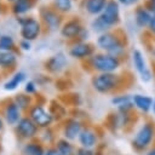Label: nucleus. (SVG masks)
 <instances>
[{
    "instance_id": "1",
    "label": "nucleus",
    "mask_w": 155,
    "mask_h": 155,
    "mask_svg": "<svg viewBox=\"0 0 155 155\" xmlns=\"http://www.w3.org/2000/svg\"><path fill=\"white\" fill-rule=\"evenodd\" d=\"M97 46L105 53L117 58L125 52L126 48L124 40L113 31H105L99 34L97 38Z\"/></svg>"
},
{
    "instance_id": "2",
    "label": "nucleus",
    "mask_w": 155,
    "mask_h": 155,
    "mask_svg": "<svg viewBox=\"0 0 155 155\" xmlns=\"http://www.w3.org/2000/svg\"><path fill=\"white\" fill-rule=\"evenodd\" d=\"M92 67L99 73H114L120 67V58L108 53H96L91 57Z\"/></svg>"
},
{
    "instance_id": "3",
    "label": "nucleus",
    "mask_w": 155,
    "mask_h": 155,
    "mask_svg": "<svg viewBox=\"0 0 155 155\" xmlns=\"http://www.w3.org/2000/svg\"><path fill=\"white\" fill-rule=\"evenodd\" d=\"M120 84V76L114 73H99L92 78V86L99 93H108Z\"/></svg>"
},
{
    "instance_id": "4",
    "label": "nucleus",
    "mask_w": 155,
    "mask_h": 155,
    "mask_svg": "<svg viewBox=\"0 0 155 155\" xmlns=\"http://www.w3.org/2000/svg\"><path fill=\"white\" fill-rule=\"evenodd\" d=\"M17 21L21 24V36L23 38V40L31 41V40H35L40 35L41 25L36 19H34L31 17H29V18L18 17Z\"/></svg>"
},
{
    "instance_id": "5",
    "label": "nucleus",
    "mask_w": 155,
    "mask_h": 155,
    "mask_svg": "<svg viewBox=\"0 0 155 155\" xmlns=\"http://www.w3.org/2000/svg\"><path fill=\"white\" fill-rule=\"evenodd\" d=\"M131 58H132V63H133V67L134 69L138 71L140 79L144 81V82H149L153 78V74H151V70L148 68L147 65V62H145V58L142 53L140 50L138 48H134L132 50V53H131Z\"/></svg>"
},
{
    "instance_id": "6",
    "label": "nucleus",
    "mask_w": 155,
    "mask_h": 155,
    "mask_svg": "<svg viewBox=\"0 0 155 155\" xmlns=\"http://www.w3.org/2000/svg\"><path fill=\"white\" fill-rule=\"evenodd\" d=\"M102 21L109 27H114L120 22V4L116 0H109L104 11L99 15Z\"/></svg>"
},
{
    "instance_id": "7",
    "label": "nucleus",
    "mask_w": 155,
    "mask_h": 155,
    "mask_svg": "<svg viewBox=\"0 0 155 155\" xmlns=\"http://www.w3.org/2000/svg\"><path fill=\"white\" fill-rule=\"evenodd\" d=\"M153 138H154V127L147 122L138 130V132L133 139V145L139 150L145 149L151 143Z\"/></svg>"
},
{
    "instance_id": "8",
    "label": "nucleus",
    "mask_w": 155,
    "mask_h": 155,
    "mask_svg": "<svg viewBox=\"0 0 155 155\" xmlns=\"http://www.w3.org/2000/svg\"><path fill=\"white\" fill-rule=\"evenodd\" d=\"M82 29H84V27H82L81 22L78 18H71L62 25L61 34L65 39H78L80 33L82 31Z\"/></svg>"
},
{
    "instance_id": "9",
    "label": "nucleus",
    "mask_w": 155,
    "mask_h": 155,
    "mask_svg": "<svg viewBox=\"0 0 155 155\" xmlns=\"http://www.w3.org/2000/svg\"><path fill=\"white\" fill-rule=\"evenodd\" d=\"M93 52H94L93 45H91L86 41H79L75 45H73L71 48L69 50V54L78 59L91 57V56H93Z\"/></svg>"
},
{
    "instance_id": "10",
    "label": "nucleus",
    "mask_w": 155,
    "mask_h": 155,
    "mask_svg": "<svg viewBox=\"0 0 155 155\" xmlns=\"http://www.w3.org/2000/svg\"><path fill=\"white\" fill-rule=\"evenodd\" d=\"M40 16L42 18V21L45 22V24L51 29V30H54L57 28L61 27V23H62V17L53 10L51 8H46V7H42L40 10Z\"/></svg>"
},
{
    "instance_id": "11",
    "label": "nucleus",
    "mask_w": 155,
    "mask_h": 155,
    "mask_svg": "<svg viewBox=\"0 0 155 155\" xmlns=\"http://www.w3.org/2000/svg\"><path fill=\"white\" fill-rule=\"evenodd\" d=\"M30 117L38 126H41V127H46L52 122V115L48 114L40 105H35L30 110Z\"/></svg>"
},
{
    "instance_id": "12",
    "label": "nucleus",
    "mask_w": 155,
    "mask_h": 155,
    "mask_svg": "<svg viewBox=\"0 0 155 155\" xmlns=\"http://www.w3.org/2000/svg\"><path fill=\"white\" fill-rule=\"evenodd\" d=\"M151 17H153V15L143 5H138L134 8V22H136L137 27H139V28L149 27Z\"/></svg>"
},
{
    "instance_id": "13",
    "label": "nucleus",
    "mask_w": 155,
    "mask_h": 155,
    "mask_svg": "<svg viewBox=\"0 0 155 155\" xmlns=\"http://www.w3.org/2000/svg\"><path fill=\"white\" fill-rule=\"evenodd\" d=\"M45 65H46V69L50 70L51 73H58L67 65V58H65L64 53L59 52V53L52 56L51 58H48L47 62L45 63Z\"/></svg>"
},
{
    "instance_id": "14",
    "label": "nucleus",
    "mask_w": 155,
    "mask_h": 155,
    "mask_svg": "<svg viewBox=\"0 0 155 155\" xmlns=\"http://www.w3.org/2000/svg\"><path fill=\"white\" fill-rule=\"evenodd\" d=\"M17 130H18V132L22 137L29 138V137H33L36 133V124L31 119L23 117V119L19 120Z\"/></svg>"
},
{
    "instance_id": "15",
    "label": "nucleus",
    "mask_w": 155,
    "mask_h": 155,
    "mask_svg": "<svg viewBox=\"0 0 155 155\" xmlns=\"http://www.w3.org/2000/svg\"><path fill=\"white\" fill-rule=\"evenodd\" d=\"M109 0H84V8L87 13L93 15V16H99Z\"/></svg>"
},
{
    "instance_id": "16",
    "label": "nucleus",
    "mask_w": 155,
    "mask_h": 155,
    "mask_svg": "<svg viewBox=\"0 0 155 155\" xmlns=\"http://www.w3.org/2000/svg\"><path fill=\"white\" fill-rule=\"evenodd\" d=\"M132 102L134 104V107H137L139 110L147 113L153 108V103L154 99L149 96H144V94H134L132 96Z\"/></svg>"
},
{
    "instance_id": "17",
    "label": "nucleus",
    "mask_w": 155,
    "mask_h": 155,
    "mask_svg": "<svg viewBox=\"0 0 155 155\" xmlns=\"http://www.w3.org/2000/svg\"><path fill=\"white\" fill-rule=\"evenodd\" d=\"M38 0H16L13 2L12 6V11L15 15L19 16V15H24L28 11H30L35 5H36Z\"/></svg>"
},
{
    "instance_id": "18",
    "label": "nucleus",
    "mask_w": 155,
    "mask_h": 155,
    "mask_svg": "<svg viewBox=\"0 0 155 155\" xmlns=\"http://www.w3.org/2000/svg\"><path fill=\"white\" fill-rule=\"evenodd\" d=\"M79 140H80V143H81V145H82L84 148L88 149V148H92V147L96 144V142H97V136H96L94 132L91 131V130H84V131H81V133L79 134Z\"/></svg>"
},
{
    "instance_id": "19",
    "label": "nucleus",
    "mask_w": 155,
    "mask_h": 155,
    "mask_svg": "<svg viewBox=\"0 0 155 155\" xmlns=\"http://www.w3.org/2000/svg\"><path fill=\"white\" fill-rule=\"evenodd\" d=\"M5 117H6V121L10 124V125H15L17 122H19V108L17 107L16 103H11L6 107L5 109Z\"/></svg>"
},
{
    "instance_id": "20",
    "label": "nucleus",
    "mask_w": 155,
    "mask_h": 155,
    "mask_svg": "<svg viewBox=\"0 0 155 155\" xmlns=\"http://www.w3.org/2000/svg\"><path fill=\"white\" fill-rule=\"evenodd\" d=\"M17 57L12 51H0V67L11 68L16 64Z\"/></svg>"
},
{
    "instance_id": "21",
    "label": "nucleus",
    "mask_w": 155,
    "mask_h": 155,
    "mask_svg": "<svg viewBox=\"0 0 155 155\" xmlns=\"http://www.w3.org/2000/svg\"><path fill=\"white\" fill-rule=\"evenodd\" d=\"M80 133H81V125H80L79 121H75V120L70 121V122L67 125L65 130H64V134H65V137H67L68 139H74V138H76V136H79Z\"/></svg>"
},
{
    "instance_id": "22",
    "label": "nucleus",
    "mask_w": 155,
    "mask_h": 155,
    "mask_svg": "<svg viewBox=\"0 0 155 155\" xmlns=\"http://www.w3.org/2000/svg\"><path fill=\"white\" fill-rule=\"evenodd\" d=\"M24 78H25L24 73H22V71L16 73V74H15L7 82H5L4 88H5L6 91H13V90H16V88L18 87V85L24 80Z\"/></svg>"
},
{
    "instance_id": "23",
    "label": "nucleus",
    "mask_w": 155,
    "mask_h": 155,
    "mask_svg": "<svg viewBox=\"0 0 155 155\" xmlns=\"http://www.w3.org/2000/svg\"><path fill=\"white\" fill-rule=\"evenodd\" d=\"M91 28H92L94 31L99 33V34L105 33V31H109V29H110V28L102 21V18H101L99 16H97V17L91 22Z\"/></svg>"
},
{
    "instance_id": "24",
    "label": "nucleus",
    "mask_w": 155,
    "mask_h": 155,
    "mask_svg": "<svg viewBox=\"0 0 155 155\" xmlns=\"http://www.w3.org/2000/svg\"><path fill=\"white\" fill-rule=\"evenodd\" d=\"M15 47V41L10 35L0 36V51H12Z\"/></svg>"
},
{
    "instance_id": "25",
    "label": "nucleus",
    "mask_w": 155,
    "mask_h": 155,
    "mask_svg": "<svg viewBox=\"0 0 155 155\" xmlns=\"http://www.w3.org/2000/svg\"><path fill=\"white\" fill-rule=\"evenodd\" d=\"M23 154L24 155H44V151H42L41 147L30 143L23 148Z\"/></svg>"
},
{
    "instance_id": "26",
    "label": "nucleus",
    "mask_w": 155,
    "mask_h": 155,
    "mask_svg": "<svg viewBox=\"0 0 155 155\" xmlns=\"http://www.w3.org/2000/svg\"><path fill=\"white\" fill-rule=\"evenodd\" d=\"M71 0H54V7L61 12H69L71 10Z\"/></svg>"
},
{
    "instance_id": "27",
    "label": "nucleus",
    "mask_w": 155,
    "mask_h": 155,
    "mask_svg": "<svg viewBox=\"0 0 155 155\" xmlns=\"http://www.w3.org/2000/svg\"><path fill=\"white\" fill-rule=\"evenodd\" d=\"M130 102H132V97L128 96V94L117 96V97H114V98L111 99V103L115 104L117 108H119V107H122V105H125V104H127V103H130Z\"/></svg>"
},
{
    "instance_id": "28",
    "label": "nucleus",
    "mask_w": 155,
    "mask_h": 155,
    "mask_svg": "<svg viewBox=\"0 0 155 155\" xmlns=\"http://www.w3.org/2000/svg\"><path fill=\"white\" fill-rule=\"evenodd\" d=\"M58 151L62 155H71L73 148H71V145L67 140H59V143H58Z\"/></svg>"
},
{
    "instance_id": "29",
    "label": "nucleus",
    "mask_w": 155,
    "mask_h": 155,
    "mask_svg": "<svg viewBox=\"0 0 155 155\" xmlns=\"http://www.w3.org/2000/svg\"><path fill=\"white\" fill-rule=\"evenodd\" d=\"M30 99L28 96H24V94H18L16 97V104L18 108H25L28 104H29Z\"/></svg>"
},
{
    "instance_id": "30",
    "label": "nucleus",
    "mask_w": 155,
    "mask_h": 155,
    "mask_svg": "<svg viewBox=\"0 0 155 155\" xmlns=\"http://www.w3.org/2000/svg\"><path fill=\"white\" fill-rule=\"evenodd\" d=\"M153 16L155 15V0H144L142 4Z\"/></svg>"
},
{
    "instance_id": "31",
    "label": "nucleus",
    "mask_w": 155,
    "mask_h": 155,
    "mask_svg": "<svg viewBox=\"0 0 155 155\" xmlns=\"http://www.w3.org/2000/svg\"><path fill=\"white\" fill-rule=\"evenodd\" d=\"M25 92L27 93H34L35 91H36V87H35V84H34V81H28L27 84H25Z\"/></svg>"
},
{
    "instance_id": "32",
    "label": "nucleus",
    "mask_w": 155,
    "mask_h": 155,
    "mask_svg": "<svg viewBox=\"0 0 155 155\" xmlns=\"http://www.w3.org/2000/svg\"><path fill=\"white\" fill-rule=\"evenodd\" d=\"M120 5H124V6H132V5H136L138 4L140 0H116Z\"/></svg>"
},
{
    "instance_id": "33",
    "label": "nucleus",
    "mask_w": 155,
    "mask_h": 155,
    "mask_svg": "<svg viewBox=\"0 0 155 155\" xmlns=\"http://www.w3.org/2000/svg\"><path fill=\"white\" fill-rule=\"evenodd\" d=\"M19 47H21L23 51H29V50L31 48V44H30V41H28V40H22V41L19 42Z\"/></svg>"
},
{
    "instance_id": "34",
    "label": "nucleus",
    "mask_w": 155,
    "mask_h": 155,
    "mask_svg": "<svg viewBox=\"0 0 155 155\" xmlns=\"http://www.w3.org/2000/svg\"><path fill=\"white\" fill-rule=\"evenodd\" d=\"M148 29H149V31H150L153 35H155V15L151 17V21H150V23H149Z\"/></svg>"
},
{
    "instance_id": "35",
    "label": "nucleus",
    "mask_w": 155,
    "mask_h": 155,
    "mask_svg": "<svg viewBox=\"0 0 155 155\" xmlns=\"http://www.w3.org/2000/svg\"><path fill=\"white\" fill-rule=\"evenodd\" d=\"M76 155H94V153H93V151H91L90 149L84 148V149H80V150L78 151V154H76Z\"/></svg>"
},
{
    "instance_id": "36",
    "label": "nucleus",
    "mask_w": 155,
    "mask_h": 155,
    "mask_svg": "<svg viewBox=\"0 0 155 155\" xmlns=\"http://www.w3.org/2000/svg\"><path fill=\"white\" fill-rule=\"evenodd\" d=\"M46 155H62V154L58 151V149H48Z\"/></svg>"
},
{
    "instance_id": "37",
    "label": "nucleus",
    "mask_w": 155,
    "mask_h": 155,
    "mask_svg": "<svg viewBox=\"0 0 155 155\" xmlns=\"http://www.w3.org/2000/svg\"><path fill=\"white\" fill-rule=\"evenodd\" d=\"M148 155H155V149H153V150H150Z\"/></svg>"
},
{
    "instance_id": "38",
    "label": "nucleus",
    "mask_w": 155,
    "mask_h": 155,
    "mask_svg": "<svg viewBox=\"0 0 155 155\" xmlns=\"http://www.w3.org/2000/svg\"><path fill=\"white\" fill-rule=\"evenodd\" d=\"M153 111H154V114H155V99H154V103H153Z\"/></svg>"
},
{
    "instance_id": "39",
    "label": "nucleus",
    "mask_w": 155,
    "mask_h": 155,
    "mask_svg": "<svg viewBox=\"0 0 155 155\" xmlns=\"http://www.w3.org/2000/svg\"><path fill=\"white\" fill-rule=\"evenodd\" d=\"M2 128V119H1V116H0V130Z\"/></svg>"
},
{
    "instance_id": "40",
    "label": "nucleus",
    "mask_w": 155,
    "mask_h": 155,
    "mask_svg": "<svg viewBox=\"0 0 155 155\" xmlns=\"http://www.w3.org/2000/svg\"><path fill=\"white\" fill-rule=\"evenodd\" d=\"M153 56L155 57V45H154V47H153Z\"/></svg>"
},
{
    "instance_id": "41",
    "label": "nucleus",
    "mask_w": 155,
    "mask_h": 155,
    "mask_svg": "<svg viewBox=\"0 0 155 155\" xmlns=\"http://www.w3.org/2000/svg\"><path fill=\"white\" fill-rule=\"evenodd\" d=\"M6 1H10V2H15L16 0H6Z\"/></svg>"
},
{
    "instance_id": "42",
    "label": "nucleus",
    "mask_w": 155,
    "mask_h": 155,
    "mask_svg": "<svg viewBox=\"0 0 155 155\" xmlns=\"http://www.w3.org/2000/svg\"><path fill=\"white\" fill-rule=\"evenodd\" d=\"M0 11H1V4H0Z\"/></svg>"
}]
</instances>
